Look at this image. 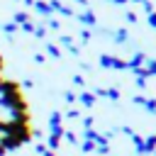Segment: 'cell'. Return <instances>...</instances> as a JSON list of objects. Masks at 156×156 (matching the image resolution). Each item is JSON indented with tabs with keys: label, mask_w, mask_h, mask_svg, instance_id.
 Listing matches in <instances>:
<instances>
[{
	"label": "cell",
	"mask_w": 156,
	"mask_h": 156,
	"mask_svg": "<svg viewBox=\"0 0 156 156\" xmlns=\"http://www.w3.org/2000/svg\"><path fill=\"white\" fill-rule=\"evenodd\" d=\"M0 107L7 110L10 115H17V112H29V102L24 100L22 90H10V93H2L0 95Z\"/></svg>",
	"instance_id": "6da1fadb"
},
{
	"label": "cell",
	"mask_w": 156,
	"mask_h": 156,
	"mask_svg": "<svg viewBox=\"0 0 156 156\" xmlns=\"http://www.w3.org/2000/svg\"><path fill=\"white\" fill-rule=\"evenodd\" d=\"M2 134L15 136L20 144H29V141L34 139V134H32V124H22V122H17V119H5Z\"/></svg>",
	"instance_id": "7a4b0ae2"
},
{
	"label": "cell",
	"mask_w": 156,
	"mask_h": 156,
	"mask_svg": "<svg viewBox=\"0 0 156 156\" xmlns=\"http://www.w3.org/2000/svg\"><path fill=\"white\" fill-rule=\"evenodd\" d=\"M100 66L102 68H115V71H127V61L112 54H100Z\"/></svg>",
	"instance_id": "3957f363"
},
{
	"label": "cell",
	"mask_w": 156,
	"mask_h": 156,
	"mask_svg": "<svg viewBox=\"0 0 156 156\" xmlns=\"http://www.w3.org/2000/svg\"><path fill=\"white\" fill-rule=\"evenodd\" d=\"M49 134H61L63 136V112H58V110L49 112Z\"/></svg>",
	"instance_id": "277c9868"
},
{
	"label": "cell",
	"mask_w": 156,
	"mask_h": 156,
	"mask_svg": "<svg viewBox=\"0 0 156 156\" xmlns=\"http://www.w3.org/2000/svg\"><path fill=\"white\" fill-rule=\"evenodd\" d=\"M76 17H78V22H80L85 29H90V27H95V24H98V15H95L90 7H85V10H83L80 15H76Z\"/></svg>",
	"instance_id": "5b68a950"
},
{
	"label": "cell",
	"mask_w": 156,
	"mask_h": 156,
	"mask_svg": "<svg viewBox=\"0 0 156 156\" xmlns=\"http://www.w3.org/2000/svg\"><path fill=\"white\" fill-rule=\"evenodd\" d=\"M0 146H2L5 151H17L22 144H20L15 136H10V134H0Z\"/></svg>",
	"instance_id": "8992f818"
},
{
	"label": "cell",
	"mask_w": 156,
	"mask_h": 156,
	"mask_svg": "<svg viewBox=\"0 0 156 156\" xmlns=\"http://www.w3.org/2000/svg\"><path fill=\"white\" fill-rule=\"evenodd\" d=\"M32 7H34L41 17H46V20H49V17H54V10L49 7V0H34V5H32Z\"/></svg>",
	"instance_id": "52a82bcc"
},
{
	"label": "cell",
	"mask_w": 156,
	"mask_h": 156,
	"mask_svg": "<svg viewBox=\"0 0 156 156\" xmlns=\"http://www.w3.org/2000/svg\"><path fill=\"white\" fill-rule=\"evenodd\" d=\"M144 61H146V56H144L141 51H136V54L127 61V71H136V68H141V66H144Z\"/></svg>",
	"instance_id": "ba28073f"
},
{
	"label": "cell",
	"mask_w": 156,
	"mask_h": 156,
	"mask_svg": "<svg viewBox=\"0 0 156 156\" xmlns=\"http://www.w3.org/2000/svg\"><path fill=\"white\" fill-rule=\"evenodd\" d=\"M78 102H80L83 107H93V105L98 102V98H95V93H93V90H83V93L78 95Z\"/></svg>",
	"instance_id": "9c48e42d"
},
{
	"label": "cell",
	"mask_w": 156,
	"mask_h": 156,
	"mask_svg": "<svg viewBox=\"0 0 156 156\" xmlns=\"http://www.w3.org/2000/svg\"><path fill=\"white\" fill-rule=\"evenodd\" d=\"M112 39H115V44H127V41H129V32H127V27L115 29V32H112Z\"/></svg>",
	"instance_id": "30bf717a"
},
{
	"label": "cell",
	"mask_w": 156,
	"mask_h": 156,
	"mask_svg": "<svg viewBox=\"0 0 156 156\" xmlns=\"http://www.w3.org/2000/svg\"><path fill=\"white\" fill-rule=\"evenodd\" d=\"M61 141H63V139H61V134H49L44 144H46V149H49V151H56V149L61 146Z\"/></svg>",
	"instance_id": "8fae6325"
},
{
	"label": "cell",
	"mask_w": 156,
	"mask_h": 156,
	"mask_svg": "<svg viewBox=\"0 0 156 156\" xmlns=\"http://www.w3.org/2000/svg\"><path fill=\"white\" fill-rule=\"evenodd\" d=\"M132 144H134V149H136V156H144V154H146V144H144V136L134 134V136H132Z\"/></svg>",
	"instance_id": "7c38bea8"
},
{
	"label": "cell",
	"mask_w": 156,
	"mask_h": 156,
	"mask_svg": "<svg viewBox=\"0 0 156 156\" xmlns=\"http://www.w3.org/2000/svg\"><path fill=\"white\" fill-rule=\"evenodd\" d=\"M44 46H46V54H49V56H54V58H61V46H58V44H54V41H46Z\"/></svg>",
	"instance_id": "4fadbf2b"
},
{
	"label": "cell",
	"mask_w": 156,
	"mask_h": 156,
	"mask_svg": "<svg viewBox=\"0 0 156 156\" xmlns=\"http://www.w3.org/2000/svg\"><path fill=\"white\" fill-rule=\"evenodd\" d=\"M12 22L20 27V24H24V22H29V12H24V10H20V12H15L12 15Z\"/></svg>",
	"instance_id": "5bb4252c"
},
{
	"label": "cell",
	"mask_w": 156,
	"mask_h": 156,
	"mask_svg": "<svg viewBox=\"0 0 156 156\" xmlns=\"http://www.w3.org/2000/svg\"><path fill=\"white\" fill-rule=\"evenodd\" d=\"M141 107H144L146 112L156 115V98H144V100H141Z\"/></svg>",
	"instance_id": "9a60e30c"
},
{
	"label": "cell",
	"mask_w": 156,
	"mask_h": 156,
	"mask_svg": "<svg viewBox=\"0 0 156 156\" xmlns=\"http://www.w3.org/2000/svg\"><path fill=\"white\" fill-rule=\"evenodd\" d=\"M144 144H146V154H154L156 151V134H149L144 139Z\"/></svg>",
	"instance_id": "2e32d148"
},
{
	"label": "cell",
	"mask_w": 156,
	"mask_h": 156,
	"mask_svg": "<svg viewBox=\"0 0 156 156\" xmlns=\"http://www.w3.org/2000/svg\"><path fill=\"white\" fill-rule=\"evenodd\" d=\"M44 24H46L49 29H54V32H58V29H61V20H58V17H49Z\"/></svg>",
	"instance_id": "e0dca14e"
},
{
	"label": "cell",
	"mask_w": 156,
	"mask_h": 156,
	"mask_svg": "<svg viewBox=\"0 0 156 156\" xmlns=\"http://www.w3.org/2000/svg\"><path fill=\"white\" fill-rule=\"evenodd\" d=\"M17 29H20V27H17L15 22H5V24H2V32H5V34H7L10 39H12V34H15Z\"/></svg>",
	"instance_id": "ac0fdd59"
},
{
	"label": "cell",
	"mask_w": 156,
	"mask_h": 156,
	"mask_svg": "<svg viewBox=\"0 0 156 156\" xmlns=\"http://www.w3.org/2000/svg\"><path fill=\"white\" fill-rule=\"evenodd\" d=\"M61 139H66L68 144H78V134L71 132V129H63V136H61Z\"/></svg>",
	"instance_id": "d6986e66"
},
{
	"label": "cell",
	"mask_w": 156,
	"mask_h": 156,
	"mask_svg": "<svg viewBox=\"0 0 156 156\" xmlns=\"http://www.w3.org/2000/svg\"><path fill=\"white\" fill-rule=\"evenodd\" d=\"M71 44H73V37H71V34H61V37H58V46H63V49H68Z\"/></svg>",
	"instance_id": "ffe728a7"
},
{
	"label": "cell",
	"mask_w": 156,
	"mask_h": 156,
	"mask_svg": "<svg viewBox=\"0 0 156 156\" xmlns=\"http://www.w3.org/2000/svg\"><path fill=\"white\" fill-rule=\"evenodd\" d=\"M105 98H110L112 102H117L119 100V90L117 88H105Z\"/></svg>",
	"instance_id": "44dd1931"
},
{
	"label": "cell",
	"mask_w": 156,
	"mask_h": 156,
	"mask_svg": "<svg viewBox=\"0 0 156 156\" xmlns=\"http://www.w3.org/2000/svg\"><path fill=\"white\" fill-rule=\"evenodd\" d=\"M12 119H17V122H22V124H29L32 115H29V112H17V115H12Z\"/></svg>",
	"instance_id": "7402d4cb"
},
{
	"label": "cell",
	"mask_w": 156,
	"mask_h": 156,
	"mask_svg": "<svg viewBox=\"0 0 156 156\" xmlns=\"http://www.w3.org/2000/svg\"><path fill=\"white\" fill-rule=\"evenodd\" d=\"M78 117H80V110H76V107H68L63 115V119H78Z\"/></svg>",
	"instance_id": "603a6c76"
},
{
	"label": "cell",
	"mask_w": 156,
	"mask_h": 156,
	"mask_svg": "<svg viewBox=\"0 0 156 156\" xmlns=\"http://www.w3.org/2000/svg\"><path fill=\"white\" fill-rule=\"evenodd\" d=\"M80 151H85V154H90V151H95V144H93L90 139H83V141H80Z\"/></svg>",
	"instance_id": "cb8c5ba5"
},
{
	"label": "cell",
	"mask_w": 156,
	"mask_h": 156,
	"mask_svg": "<svg viewBox=\"0 0 156 156\" xmlns=\"http://www.w3.org/2000/svg\"><path fill=\"white\" fill-rule=\"evenodd\" d=\"M34 27H37V24H34L32 20H29V22H24V24H20V29H22V32H27V34H34Z\"/></svg>",
	"instance_id": "d4e9b609"
},
{
	"label": "cell",
	"mask_w": 156,
	"mask_h": 156,
	"mask_svg": "<svg viewBox=\"0 0 156 156\" xmlns=\"http://www.w3.org/2000/svg\"><path fill=\"white\" fill-rule=\"evenodd\" d=\"M63 100H66L68 105H73V102H78V98H76V93H73V90H66V93H63Z\"/></svg>",
	"instance_id": "484cf974"
},
{
	"label": "cell",
	"mask_w": 156,
	"mask_h": 156,
	"mask_svg": "<svg viewBox=\"0 0 156 156\" xmlns=\"http://www.w3.org/2000/svg\"><path fill=\"white\" fill-rule=\"evenodd\" d=\"M58 12H61L63 17H76V12H73V10L68 7V5H61V7H58Z\"/></svg>",
	"instance_id": "4316f807"
},
{
	"label": "cell",
	"mask_w": 156,
	"mask_h": 156,
	"mask_svg": "<svg viewBox=\"0 0 156 156\" xmlns=\"http://www.w3.org/2000/svg\"><path fill=\"white\" fill-rule=\"evenodd\" d=\"M80 39H83V44H88V41H90V39H93V32H90V29H85V27H83V29H80Z\"/></svg>",
	"instance_id": "83f0119b"
},
{
	"label": "cell",
	"mask_w": 156,
	"mask_h": 156,
	"mask_svg": "<svg viewBox=\"0 0 156 156\" xmlns=\"http://www.w3.org/2000/svg\"><path fill=\"white\" fill-rule=\"evenodd\" d=\"M124 20H127L129 24H134V22H136V12H134V10H127V12H124Z\"/></svg>",
	"instance_id": "f1b7e54d"
},
{
	"label": "cell",
	"mask_w": 156,
	"mask_h": 156,
	"mask_svg": "<svg viewBox=\"0 0 156 156\" xmlns=\"http://www.w3.org/2000/svg\"><path fill=\"white\" fill-rule=\"evenodd\" d=\"M34 37H39V39H44V37H46V27H44V24H39V27H34Z\"/></svg>",
	"instance_id": "f546056e"
},
{
	"label": "cell",
	"mask_w": 156,
	"mask_h": 156,
	"mask_svg": "<svg viewBox=\"0 0 156 156\" xmlns=\"http://www.w3.org/2000/svg\"><path fill=\"white\" fill-rule=\"evenodd\" d=\"M80 122H83V127H85V129H93V124H95V117H90V115H88V117H83Z\"/></svg>",
	"instance_id": "4dcf8cb0"
},
{
	"label": "cell",
	"mask_w": 156,
	"mask_h": 156,
	"mask_svg": "<svg viewBox=\"0 0 156 156\" xmlns=\"http://www.w3.org/2000/svg\"><path fill=\"white\" fill-rule=\"evenodd\" d=\"M146 22H149V27H154V29H156V10L146 15Z\"/></svg>",
	"instance_id": "1f68e13d"
},
{
	"label": "cell",
	"mask_w": 156,
	"mask_h": 156,
	"mask_svg": "<svg viewBox=\"0 0 156 156\" xmlns=\"http://www.w3.org/2000/svg\"><path fill=\"white\" fill-rule=\"evenodd\" d=\"M146 71H149V76H156V58H151L146 63Z\"/></svg>",
	"instance_id": "d6a6232c"
},
{
	"label": "cell",
	"mask_w": 156,
	"mask_h": 156,
	"mask_svg": "<svg viewBox=\"0 0 156 156\" xmlns=\"http://www.w3.org/2000/svg\"><path fill=\"white\" fill-rule=\"evenodd\" d=\"M71 80H73V85H85V78H83L80 73H76V76H73Z\"/></svg>",
	"instance_id": "836d02e7"
},
{
	"label": "cell",
	"mask_w": 156,
	"mask_h": 156,
	"mask_svg": "<svg viewBox=\"0 0 156 156\" xmlns=\"http://www.w3.org/2000/svg\"><path fill=\"white\" fill-rule=\"evenodd\" d=\"M34 151H37V154L41 156V154L46 151V144H44V141H37V144H34Z\"/></svg>",
	"instance_id": "e575fe53"
},
{
	"label": "cell",
	"mask_w": 156,
	"mask_h": 156,
	"mask_svg": "<svg viewBox=\"0 0 156 156\" xmlns=\"http://www.w3.org/2000/svg\"><path fill=\"white\" fill-rule=\"evenodd\" d=\"M141 7H144V12H146V15H149V12H154V5H151L149 0H144V2H141Z\"/></svg>",
	"instance_id": "d590c367"
},
{
	"label": "cell",
	"mask_w": 156,
	"mask_h": 156,
	"mask_svg": "<svg viewBox=\"0 0 156 156\" xmlns=\"http://www.w3.org/2000/svg\"><path fill=\"white\" fill-rule=\"evenodd\" d=\"M95 151H98V154H110V144H105V146H95Z\"/></svg>",
	"instance_id": "8d00e7d4"
},
{
	"label": "cell",
	"mask_w": 156,
	"mask_h": 156,
	"mask_svg": "<svg viewBox=\"0 0 156 156\" xmlns=\"http://www.w3.org/2000/svg\"><path fill=\"white\" fill-rule=\"evenodd\" d=\"M122 132H124V134H127V136H134V134H136V132H134V129H132V127H127V124H124V127H122Z\"/></svg>",
	"instance_id": "74e56055"
},
{
	"label": "cell",
	"mask_w": 156,
	"mask_h": 156,
	"mask_svg": "<svg viewBox=\"0 0 156 156\" xmlns=\"http://www.w3.org/2000/svg\"><path fill=\"white\" fill-rule=\"evenodd\" d=\"M68 51H71V54H73V56H78V54H80V49H78V46H76V44H71V46H68Z\"/></svg>",
	"instance_id": "f35d334b"
},
{
	"label": "cell",
	"mask_w": 156,
	"mask_h": 156,
	"mask_svg": "<svg viewBox=\"0 0 156 156\" xmlns=\"http://www.w3.org/2000/svg\"><path fill=\"white\" fill-rule=\"evenodd\" d=\"M34 61H37V63H46V58H44V54H34Z\"/></svg>",
	"instance_id": "ab89813d"
},
{
	"label": "cell",
	"mask_w": 156,
	"mask_h": 156,
	"mask_svg": "<svg viewBox=\"0 0 156 156\" xmlns=\"http://www.w3.org/2000/svg\"><path fill=\"white\" fill-rule=\"evenodd\" d=\"M76 2H78L80 7H88V0H76Z\"/></svg>",
	"instance_id": "60d3db41"
},
{
	"label": "cell",
	"mask_w": 156,
	"mask_h": 156,
	"mask_svg": "<svg viewBox=\"0 0 156 156\" xmlns=\"http://www.w3.org/2000/svg\"><path fill=\"white\" fill-rule=\"evenodd\" d=\"M112 2H115V5H127L129 0H112Z\"/></svg>",
	"instance_id": "b9f144b4"
},
{
	"label": "cell",
	"mask_w": 156,
	"mask_h": 156,
	"mask_svg": "<svg viewBox=\"0 0 156 156\" xmlns=\"http://www.w3.org/2000/svg\"><path fill=\"white\" fill-rule=\"evenodd\" d=\"M22 2H24L27 7H32V5H34V0H22Z\"/></svg>",
	"instance_id": "7bdbcfd3"
},
{
	"label": "cell",
	"mask_w": 156,
	"mask_h": 156,
	"mask_svg": "<svg viewBox=\"0 0 156 156\" xmlns=\"http://www.w3.org/2000/svg\"><path fill=\"white\" fill-rule=\"evenodd\" d=\"M2 127H5V119L0 117V134H2Z\"/></svg>",
	"instance_id": "ee69618b"
},
{
	"label": "cell",
	"mask_w": 156,
	"mask_h": 156,
	"mask_svg": "<svg viewBox=\"0 0 156 156\" xmlns=\"http://www.w3.org/2000/svg\"><path fill=\"white\" fill-rule=\"evenodd\" d=\"M2 66H5V61H2V56H0V73H2Z\"/></svg>",
	"instance_id": "f6af8a7d"
},
{
	"label": "cell",
	"mask_w": 156,
	"mask_h": 156,
	"mask_svg": "<svg viewBox=\"0 0 156 156\" xmlns=\"http://www.w3.org/2000/svg\"><path fill=\"white\" fill-rule=\"evenodd\" d=\"M129 2H139V5H141V2H144V0H129Z\"/></svg>",
	"instance_id": "bcb514c9"
},
{
	"label": "cell",
	"mask_w": 156,
	"mask_h": 156,
	"mask_svg": "<svg viewBox=\"0 0 156 156\" xmlns=\"http://www.w3.org/2000/svg\"><path fill=\"white\" fill-rule=\"evenodd\" d=\"M2 80H5V78H2V76H0V83H2Z\"/></svg>",
	"instance_id": "7dc6e473"
},
{
	"label": "cell",
	"mask_w": 156,
	"mask_h": 156,
	"mask_svg": "<svg viewBox=\"0 0 156 156\" xmlns=\"http://www.w3.org/2000/svg\"><path fill=\"white\" fill-rule=\"evenodd\" d=\"M15 2H22V0H15Z\"/></svg>",
	"instance_id": "c3c4849f"
},
{
	"label": "cell",
	"mask_w": 156,
	"mask_h": 156,
	"mask_svg": "<svg viewBox=\"0 0 156 156\" xmlns=\"http://www.w3.org/2000/svg\"><path fill=\"white\" fill-rule=\"evenodd\" d=\"M110 2H112V0H110Z\"/></svg>",
	"instance_id": "681fc988"
}]
</instances>
